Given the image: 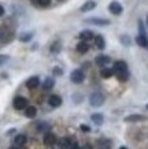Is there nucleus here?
Wrapping results in <instances>:
<instances>
[{"label":"nucleus","mask_w":148,"mask_h":149,"mask_svg":"<svg viewBox=\"0 0 148 149\" xmlns=\"http://www.w3.org/2000/svg\"><path fill=\"white\" fill-rule=\"evenodd\" d=\"M104 95L102 92H93L92 95L89 96V104L92 107H100L104 104Z\"/></svg>","instance_id":"f257e3e1"},{"label":"nucleus","mask_w":148,"mask_h":149,"mask_svg":"<svg viewBox=\"0 0 148 149\" xmlns=\"http://www.w3.org/2000/svg\"><path fill=\"white\" fill-rule=\"evenodd\" d=\"M13 105L15 109H26L29 107V101H27L26 97H22V96H17L13 101Z\"/></svg>","instance_id":"f03ea898"},{"label":"nucleus","mask_w":148,"mask_h":149,"mask_svg":"<svg viewBox=\"0 0 148 149\" xmlns=\"http://www.w3.org/2000/svg\"><path fill=\"white\" fill-rule=\"evenodd\" d=\"M85 23L97 25V26H107V25H110V21L106 18H96V17H92V18H86Z\"/></svg>","instance_id":"7ed1b4c3"},{"label":"nucleus","mask_w":148,"mask_h":149,"mask_svg":"<svg viewBox=\"0 0 148 149\" xmlns=\"http://www.w3.org/2000/svg\"><path fill=\"white\" fill-rule=\"evenodd\" d=\"M108 11L114 15H121L122 11H123V7L119 1H111L110 6H108Z\"/></svg>","instance_id":"20e7f679"},{"label":"nucleus","mask_w":148,"mask_h":149,"mask_svg":"<svg viewBox=\"0 0 148 149\" xmlns=\"http://www.w3.org/2000/svg\"><path fill=\"white\" fill-rule=\"evenodd\" d=\"M43 141H44V145H47V146H54V145L58 142V138H56V136H55L54 133L48 131V133H45L44 134Z\"/></svg>","instance_id":"39448f33"},{"label":"nucleus","mask_w":148,"mask_h":149,"mask_svg":"<svg viewBox=\"0 0 148 149\" xmlns=\"http://www.w3.org/2000/svg\"><path fill=\"white\" fill-rule=\"evenodd\" d=\"M84 78H85V75H84V71H82V70H74V71H72V74H70V79H72V82H74V84H81V82L84 81Z\"/></svg>","instance_id":"423d86ee"},{"label":"nucleus","mask_w":148,"mask_h":149,"mask_svg":"<svg viewBox=\"0 0 148 149\" xmlns=\"http://www.w3.org/2000/svg\"><path fill=\"white\" fill-rule=\"evenodd\" d=\"M110 62H111V59H110V56H107V55H99V56H96V59H95V63L97 64L99 67H104V66H107Z\"/></svg>","instance_id":"0eeeda50"},{"label":"nucleus","mask_w":148,"mask_h":149,"mask_svg":"<svg viewBox=\"0 0 148 149\" xmlns=\"http://www.w3.org/2000/svg\"><path fill=\"white\" fill-rule=\"evenodd\" d=\"M59 149H70L72 148V140L67 138V137H63V138H59L58 142H56Z\"/></svg>","instance_id":"6e6552de"},{"label":"nucleus","mask_w":148,"mask_h":149,"mask_svg":"<svg viewBox=\"0 0 148 149\" xmlns=\"http://www.w3.org/2000/svg\"><path fill=\"white\" fill-rule=\"evenodd\" d=\"M48 104L52 107V108H56V107H60V104H62V99H60V96L58 95H52L49 96L48 99Z\"/></svg>","instance_id":"1a4fd4ad"},{"label":"nucleus","mask_w":148,"mask_h":149,"mask_svg":"<svg viewBox=\"0 0 148 149\" xmlns=\"http://www.w3.org/2000/svg\"><path fill=\"white\" fill-rule=\"evenodd\" d=\"M40 85V78L39 77H30L26 81V88L27 89H36Z\"/></svg>","instance_id":"9d476101"},{"label":"nucleus","mask_w":148,"mask_h":149,"mask_svg":"<svg viewBox=\"0 0 148 149\" xmlns=\"http://www.w3.org/2000/svg\"><path fill=\"white\" fill-rule=\"evenodd\" d=\"M95 7H96V1H93V0H88V1H85L84 4L81 6L80 11L81 13H88V11H92Z\"/></svg>","instance_id":"9b49d317"},{"label":"nucleus","mask_w":148,"mask_h":149,"mask_svg":"<svg viewBox=\"0 0 148 149\" xmlns=\"http://www.w3.org/2000/svg\"><path fill=\"white\" fill-rule=\"evenodd\" d=\"M136 42H137V45H140L141 48L148 49V37L145 36V34H139V36L136 37Z\"/></svg>","instance_id":"f8f14e48"},{"label":"nucleus","mask_w":148,"mask_h":149,"mask_svg":"<svg viewBox=\"0 0 148 149\" xmlns=\"http://www.w3.org/2000/svg\"><path fill=\"white\" fill-rule=\"evenodd\" d=\"M78 37L81 38V41H85V42H88L89 40H92V38H95L93 36V32L92 30H82V32H80V34H78Z\"/></svg>","instance_id":"ddd939ff"},{"label":"nucleus","mask_w":148,"mask_h":149,"mask_svg":"<svg viewBox=\"0 0 148 149\" xmlns=\"http://www.w3.org/2000/svg\"><path fill=\"white\" fill-rule=\"evenodd\" d=\"M112 70H114V72L128 71V64H126V62H123V60H118V62H115V63H114Z\"/></svg>","instance_id":"4468645a"},{"label":"nucleus","mask_w":148,"mask_h":149,"mask_svg":"<svg viewBox=\"0 0 148 149\" xmlns=\"http://www.w3.org/2000/svg\"><path fill=\"white\" fill-rule=\"evenodd\" d=\"M141 120H145V116L144 115H137V113L129 115V116L125 118V122L128 123H136V122H141Z\"/></svg>","instance_id":"2eb2a0df"},{"label":"nucleus","mask_w":148,"mask_h":149,"mask_svg":"<svg viewBox=\"0 0 148 149\" xmlns=\"http://www.w3.org/2000/svg\"><path fill=\"white\" fill-rule=\"evenodd\" d=\"M95 45L99 49H104L106 48V40H104V37L97 34V36L95 37Z\"/></svg>","instance_id":"dca6fc26"},{"label":"nucleus","mask_w":148,"mask_h":149,"mask_svg":"<svg viewBox=\"0 0 148 149\" xmlns=\"http://www.w3.org/2000/svg\"><path fill=\"white\" fill-rule=\"evenodd\" d=\"M89 51V44L85 42V41H81L77 44V52H80V54H86Z\"/></svg>","instance_id":"f3484780"},{"label":"nucleus","mask_w":148,"mask_h":149,"mask_svg":"<svg viewBox=\"0 0 148 149\" xmlns=\"http://www.w3.org/2000/svg\"><path fill=\"white\" fill-rule=\"evenodd\" d=\"M37 115V108L33 107V105H29L26 109H25V116L29 118V119H33V118Z\"/></svg>","instance_id":"a211bd4d"},{"label":"nucleus","mask_w":148,"mask_h":149,"mask_svg":"<svg viewBox=\"0 0 148 149\" xmlns=\"http://www.w3.org/2000/svg\"><path fill=\"white\" fill-rule=\"evenodd\" d=\"M54 86H55L54 78H45V81L43 82V89H44V91H51Z\"/></svg>","instance_id":"6ab92c4d"},{"label":"nucleus","mask_w":148,"mask_h":149,"mask_svg":"<svg viewBox=\"0 0 148 149\" xmlns=\"http://www.w3.org/2000/svg\"><path fill=\"white\" fill-rule=\"evenodd\" d=\"M26 136L25 134H18V136H15V138H14V142H15V145L17 146H22V145L26 144Z\"/></svg>","instance_id":"aec40b11"},{"label":"nucleus","mask_w":148,"mask_h":149,"mask_svg":"<svg viewBox=\"0 0 148 149\" xmlns=\"http://www.w3.org/2000/svg\"><path fill=\"white\" fill-rule=\"evenodd\" d=\"M90 119H92V122H93L95 125H97V126L103 125V122H104V116L102 113H93V115L90 116Z\"/></svg>","instance_id":"412c9836"},{"label":"nucleus","mask_w":148,"mask_h":149,"mask_svg":"<svg viewBox=\"0 0 148 149\" xmlns=\"http://www.w3.org/2000/svg\"><path fill=\"white\" fill-rule=\"evenodd\" d=\"M32 38H33V33L32 32H23L19 34V41H22V42H27Z\"/></svg>","instance_id":"4be33fe9"},{"label":"nucleus","mask_w":148,"mask_h":149,"mask_svg":"<svg viewBox=\"0 0 148 149\" xmlns=\"http://www.w3.org/2000/svg\"><path fill=\"white\" fill-rule=\"evenodd\" d=\"M100 75L103 78H110L114 75V70H112V68H108V67H103L102 71H100Z\"/></svg>","instance_id":"5701e85b"},{"label":"nucleus","mask_w":148,"mask_h":149,"mask_svg":"<svg viewBox=\"0 0 148 149\" xmlns=\"http://www.w3.org/2000/svg\"><path fill=\"white\" fill-rule=\"evenodd\" d=\"M114 74L117 75V78L121 82L128 81V78H129V71H118V72H114Z\"/></svg>","instance_id":"b1692460"},{"label":"nucleus","mask_w":148,"mask_h":149,"mask_svg":"<svg viewBox=\"0 0 148 149\" xmlns=\"http://www.w3.org/2000/svg\"><path fill=\"white\" fill-rule=\"evenodd\" d=\"M60 48H62V42L59 40H56L55 42H52V45H51V52L52 54H58V52H60Z\"/></svg>","instance_id":"393cba45"},{"label":"nucleus","mask_w":148,"mask_h":149,"mask_svg":"<svg viewBox=\"0 0 148 149\" xmlns=\"http://www.w3.org/2000/svg\"><path fill=\"white\" fill-rule=\"evenodd\" d=\"M49 125L48 123H39V125H37V131H45V133H48V131L47 130H49Z\"/></svg>","instance_id":"a878e982"},{"label":"nucleus","mask_w":148,"mask_h":149,"mask_svg":"<svg viewBox=\"0 0 148 149\" xmlns=\"http://www.w3.org/2000/svg\"><path fill=\"white\" fill-rule=\"evenodd\" d=\"M119 40H121V42L123 44V45H130V37L126 36V34H122L121 37H119Z\"/></svg>","instance_id":"bb28decb"},{"label":"nucleus","mask_w":148,"mask_h":149,"mask_svg":"<svg viewBox=\"0 0 148 149\" xmlns=\"http://www.w3.org/2000/svg\"><path fill=\"white\" fill-rule=\"evenodd\" d=\"M51 4V0H37V6L40 7H48Z\"/></svg>","instance_id":"cd10ccee"},{"label":"nucleus","mask_w":148,"mask_h":149,"mask_svg":"<svg viewBox=\"0 0 148 149\" xmlns=\"http://www.w3.org/2000/svg\"><path fill=\"white\" fill-rule=\"evenodd\" d=\"M139 34H145L147 36V33H145V29H144V23L143 21H139Z\"/></svg>","instance_id":"c85d7f7f"},{"label":"nucleus","mask_w":148,"mask_h":149,"mask_svg":"<svg viewBox=\"0 0 148 149\" xmlns=\"http://www.w3.org/2000/svg\"><path fill=\"white\" fill-rule=\"evenodd\" d=\"M8 60V56H6V55H0V66L3 63H6Z\"/></svg>","instance_id":"c756f323"},{"label":"nucleus","mask_w":148,"mask_h":149,"mask_svg":"<svg viewBox=\"0 0 148 149\" xmlns=\"http://www.w3.org/2000/svg\"><path fill=\"white\" fill-rule=\"evenodd\" d=\"M82 131H90V127L89 126H85V125H81V127H80Z\"/></svg>","instance_id":"7c9ffc66"},{"label":"nucleus","mask_w":148,"mask_h":149,"mask_svg":"<svg viewBox=\"0 0 148 149\" xmlns=\"http://www.w3.org/2000/svg\"><path fill=\"white\" fill-rule=\"evenodd\" d=\"M3 15H4V7L0 6V17H3Z\"/></svg>","instance_id":"2f4dec72"},{"label":"nucleus","mask_w":148,"mask_h":149,"mask_svg":"<svg viewBox=\"0 0 148 149\" xmlns=\"http://www.w3.org/2000/svg\"><path fill=\"white\" fill-rule=\"evenodd\" d=\"M70 149H81V148H80V146H78L77 144H73V145H72V148H70Z\"/></svg>","instance_id":"473e14b6"},{"label":"nucleus","mask_w":148,"mask_h":149,"mask_svg":"<svg viewBox=\"0 0 148 149\" xmlns=\"http://www.w3.org/2000/svg\"><path fill=\"white\" fill-rule=\"evenodd\" d=\"M55 74H58V75H60V74H62V71H60V68H55Z\"/></svg>","instance_id":"72a5a7b5"},{"label":"nucleus","mask_w":148,"mask_h":149,"mask_svg":"<svg viewBox=\"0 0 148 149\" xmlns=\"http://www.w3.org/2000/svg\"><path fill=\"white\" fill-rule=\"evenodd\" d=\"M81 149H92V146L90 145H85V146H82Z\"/></svg>","instance_id":"f704fd0d"},{"label":"nucleus","mask_w":148,"mask_h":149,"mask_svg":"<svg viewBox=\"0 0 148 149\" xmlns=\"http://www.w3.org/2000/svg\"><path fill=\"white\" fill-rule=\"evenodd\" d=\"M8 149H19V146H10Z\"/></svg>","instance_id":"c9c22d12"},{"label":"nucleus","mask_w":148,"mask_h":149,"mask_svg":"<svg viewBox=\"0 0 148 149\" xmlns=\"http://www.w3.org/2000/svg\"><path fill=\"white\" fill-rule=\"evenodd\" d=\"M32 1H33V3H34V4H37V0H32Z\"/></svg>","instance_id":"e433bc0d"},{"label":"nucleus","mask_w":148,"mask_h":149,"mask_svg":"<svg viewBox=\"0 0 148 149\" xmlns=\"http://www.w3.org/2000/svg\"><path fill=\"white\" fill-rule=\"evenodd\" d=\"M119 149H128V148H126V146H121V148H119Z\"/></svg>","instance_id":"4c0bfd02"},{"label":"nucleus","mask_w":148,"mask_h":149,"mask_svg":"<svg viewBox=\"0 0 148 149\" xmlns=\"http://www.w3.org/2000/svg\"><path fill=\"white\" fill-rule=\"evenodd\" d=\"M147 26H148V17H147Z\"/></svg>","instance_id":"58836bf2"},{"label":"nucleus","mask_w":148,"mask_h":149,"mask_svg":"<svg viewBox=\"0 0 148 149\" xmlns=\"http://www.w3.org/2000/svg\"><path fill=\"white\" fill-rule=\"evenodd\" d=\"M147 108H148V105H147Z\"/></svg>","instance_id":"ea45409f"}]
</instances>
